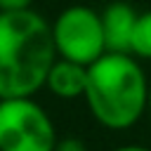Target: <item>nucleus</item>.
Returning <instances> with one entry per match:
<instances>
[{"mask_svg": "<svg viewBox=\"0 0 151 151\" xmlns=\"http://www.w3.org/2000/svg\"><path fill=\"white\" fill-rule=\"evenodd\" d=\"M137 17H139V12L130 2H123V0H113L101 9L106 52H130Z\"/></svg>", "mask_w": 151, "mask_h": 151, "instance_id": "5", "label": "nucleus"}, {"mask_svg": "<svg viewBox=\"0 0 151 151\" xmlns=\"http://www.w3.org/2000/svg\"><path fill=\"white\" fill-rule=\"evenodd\" d=\"M57 59L52 24L33 9L0 12V99L33 97Z\"/></svg>", "mask_w": 151, "mask_h": 151, "instance_id": "1", "label": "nucleus"}, {"mask_svg": "<svg viewBox=\"0 0 151 151\" xmlns=\"http://www.w3.org/2000/svg\"><path fill=\"white\" fill-rule=\"evenodd\" d=\"M54 151H87V146L78 137H61V139H57Z\"/></svg>", "mask_w": 151, "mask_h": 151, "instance_id": "8", "label": "nucleus"}, {"mask_svg": "<svg viewBox=\"0 0 151 151\" xmlns=\"http://www.w3.org/2000/svg\"><path fill=\"white\" fill-rule=\"evenodd\" d=\"M111 151H151L149 146H142V144H123V146H116Z\"/></svg>", "mask_w": 151, "mask_h": 151, "instance_id": "10", "label": "nucleus"}, {"mask_svg": "<svg viewBox=\"0 0 151 151\" xmlns=\"http://www.w3.org/2000/svg\"><path fill=\"white\" fill-rule=\"evenodd\" d=\"M149 78L130 52H106L87 66L85 104L106 130H130L146 113Z\"/></svg>", "mask_w": 151, "mask_h": 151, "instance_id": "2", "label": "nucleus"}, {"mask_svg": "<svg viewBox=\"0 0 151 151\" xmlns=\"http://www.w3.org/2000/svg\"><path fill=\"white\" fill-rule=\"evenodd\" d=\"M52 40L57 57L83 66L94 64L101 54H106L101 12L87 5H71L61 9L52 21Z\"/></svg>", "mask_w": 151, "mask_h": 151, "instance_id": "4", "label": "nucleus"}, {"mask_svg": "<svg viewBox=\"0 0 151 151\" xmlns=\"http://www.w3.org/2000/svg\"><path fill=\"white\" fill-rule=\"evenodd\" d=\"M33 0H0V12H24L31 9Z\"/></svg>", "mask_w": 151, "mask_h": 151, "instance_id": "9", "label": "nucleus"}, {"mask_svg": "<svg viewBox=\"0 0 151 151\" xmlns=\"http://www.w3.org/2000/svg\"><path fill=\"white\" fill-rule=\"evenodd\" d=\"M146 113H149V118H151V83H149V104H146Z\"/></svg>", "mask_w": 151, "mask_h": 151, "instance_id": "11", "label": "nucleus"}, {"mask_svg": "<svg viewBox=\"0 0 151 151\" xmlns=\"http://www.w3.org/2000/svg\"><path fill=\"white\" fill-rule=\"evenodd\" d=\"M130 54L139 61H151V9L137 17V26L130 42Z\"/></svg>", "mask_w": 151, "mask_h": 151, "instance_id": "7", "label": "nucleus"}, {"mask_svg": "<svg viewBox=\"0 0 151 151\" xmlns=\"http://www.w3.org/2000/svg\"><path fill=\"white\" fill-rule=\"evenodd\" d=\"M57 127L33 97L0 99V151H54Z\"/></svg>", "mask_w": 151, "mask_h": 151, "instance_id": "3", "label": "nucleus"}, {"mask_svg": "<svg viewBox=\"0 0 151 151\" xmlns=\"http://www.w3.org/2000/svg\"><path fill=\"white\" fill-rule=\"evenodd\" d=\"M45 87L57 99H78V97H85V90H87V66H83L78 61H71V59L57 57L54 64L47 71Z\"/></svg>", "mask_w": 151, "mask_h": 151, "instance_id": "6", "label": "nucleus"}]
</instances>
